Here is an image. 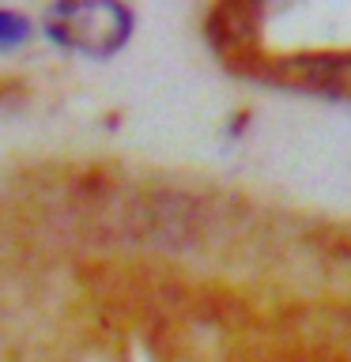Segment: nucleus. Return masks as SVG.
I'll use <instances>...</instances> for the list:
<instances>
[{"label":"nucleus","mask_w":351,"mask_h":362,"mask_svg":"<svg viewBox=\"0 0 351 362\" xmlns=\"http://www.w3.org/2000/svg\"><path fill=\"white\" fill-rule=\"evenodd\" d=\"M45 34L72 53L113 57L132 34V11L121 4H57L50 11Z\"/></svg>","instance_id":"obj_1"},{"label":"nucleus","mask_w":351,"mask_h":362,"mask_svg":"<svg viewBox=\"0 0 351 362\" xmlns=\"http://www.w3.org/2000/svg\"><path fill=\"white\" fill-rule=\"evenodd\" d=\"M287 83H299L317 95L351 98V53H310L283 61Z\"/></svg>","instance_id":"obj_2"},{"label":"nucleus","mask_w":351,"mask_h":362,"mask_svg":"<svg viewBox=\"0 0 351 362\" xmlns=\"http://www.w3.org/2000/svg\"><path fill=\"white\" fill-rule=\"evenodd\" d=\"M30 38V23L19 16V11H0V49H11V45Z\"/></svg>","instance_id":"obj_3"}]
</instances>
